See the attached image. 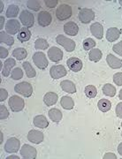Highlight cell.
Masks as SVG:
<instances>
[{
    "label": "cell",
    "mask_w": 122,
    "mask_h": 159,
    "mask_svg": "<svg viewBox=\"0 0 122 159\" xmlns=\"http://www.w3.org/2000/svg\"><path fill=\"white\" fill-rule=\"evenodd\" d=\"M33 61L35 63V65L41 70H43L48 66V60H47L46 57L44 55L43 52L41 51H37L33 55Z\"/></svg>",
    "instance_id": "7"
},
{
    "label": "cell",
    "mask_w": 122,
    "mask_h": 159,
    "mask_svg": "<svg viewBox=\"0 0 122 159\" xmlns=\"http://www.w3.org/2000/svg\"><path fill=\"white\" fill-rule=\"evenodd\" d=\"M97 107L102 112H107L111 108V102L107 99H101L97 102Z\"/></svg>",
    "instance_id": "29"
},
{
    "label": "cell",
    "mask_w": 122,
    "mask_h": 159,
    "mask_svg": "<svg viewBox=\"0 0 122 159\" xmlns=\"http://www.w3.org/2000/svg\"><path fill=\"white\" fill-rule=\"evenodd\" d=\"M12 56L18 60H22L28 56V52L23 48H16L12 51Z\"/></svg>",
    "instance_id": "30"
},
{
    "label": "cell",
    "mask_w": 122,
    "mask_h": 159,
    "mask_svg": "<svg viewBox=\"0 0 122 159\" xmlns=\"http://www.w3.org/2000/svg\"><path fill=\"white\" fill-rule=\"evenodd\" d=\"M9 107L12 110L13 112H19L21 111L24 109L25 106V102L24 100L21 97H18V96H12L9 98Z\"/></svg>",
    "instance_id": "3"
},
{
    "label": "cell",
    "mask_w": 122,
    "mask_h": 159,
    "mask_svg": "<svg viewBox=\"0 0 122 159\" xmlns=\"http://www.w3.org/2000/svg\"><path fill=\"white\" fill-rule=\"evenodd\" d=\"M58 96L55 92H48L43 97V102L47 106H52L58 102Z\"/></svg>",
    "instance_id": "21"
},
{
    "label": "cell",
    "mask_w": 122,
    "mask_h": 159,
    "mask_svg": "<svg viewBox=\"0 0 122 159\" xmlns=\"http://www.w3.org/2000/svg\"><path fill=\"white\" fill-rule=\"evenodd\" d=\"M112 50H113V51H115V53H117L118 55L122 57V41H120V43H118L116 44H114L112 47Z\"/></svg>",
    "instance_id": "41"
},
{
    "label": "cell",
    "mask_w": 122,
    "mask_h": 159,
    "mask_svg": "<svg viewBox=\"0 0 122 159\" xmlns=\"http://www.w3.org/2000/svg\"><path fill=\"white\" fill-rule=\"evenodd\" d=\"M8 97V92L5 89H0V102H4Z\"/></svg>",
    "instance_id": "43"
},
{
    "label": "cell",
    "mask_w": 122,
    "mask_h": 159,
    "mask_svg": "<svg viewBox=\"0 0 122 159\" xmlns=\"http://www.w3.org/2000/svg\"><path fill=\"white\" fill-rule=\"evenodd\" d=\"M113 81L118 86H122V73H116L113 75Z\"/></svg>",
    "instance_id": "40"
},
{
    "label": "cell",
    "mask_w": 122,
    "mask_h": 159,
    "mask_svg": "<svg viewBox=\"0 0 122 159\" xmlns=\"http://www.w3.org/2000/svg\"><path fill=\"white\" fill-rule=\"evenodd\" d=\"M60 104L65 110H72L75 106V102L70 97H63L60 99Z\"/></svg>",
    "instance_id": "26"
},
{
    "label": "cell",
    "mask_w": 122,
    "mask_h": 159,
    "mask_svg": "<svg viewBox=\"0 0 122 159\" xmlns=\"http://www.w3.org/2000/svg\"><path fill=\"white\" fill-rule=\"evenodd\" d=\"M0 8H1V9H0V12L2 13V11H4V4L2 3V1L0 2Z\"/></svg>",
    "instance_id": "49"
},
{
    "label": "cell",
    "mask_w": 122,
    "mask_h": 159,
    "mask_svg": "<svg viewBox=\"0 0 122 159\" xmlns=\"http://www.w3.org/2000/svg\"><path fill=\"white\" fill-rule=\"evenodd\" d=\"M118 152H119V154H120V156H122V142L121 143H120L119 146H118Z\"/></svg>",
    "instance_id": "48"
},
{
    "label": "cell",
    "mask_w": 122,
    "mask_h": 159,
    "mask_svg": "<svg viewBox=\"0 0 122 159\" xmlns=\"http://www.w3.org/2000/svg\"><path fill=\"white\" fill-rule=\"evenodd\" d=\"M119 97H120V100H122V89H120V94H119Z\"/></svg>",
    "instance_id": "51"
},
{
    "label": "cell",
    "mask_w": 122,
    "mask_h": 159,
    "mask_svg": "<svg viewBox=\"0 0 122 159\" xmlns=\"http://www.w3.org/2000/svg\"><path fill=\"white\" fill-rule=\"evenodd\" d=\"M102 51L99 49H92L88 53V58L92 62H98L99 60L102 58Z\"/></svg>",
    "instance_id": "28"
},
{
    "label": "cell",
    "mask_w": 122,
    "mask_h": 159,
    "mask_svg": "<svg viewBox=\"0 0 122 159\" xmlns=\"http://www.w3.org/2000/svg\"><path fill=\"white\" fill-rule=\"evenodd\" d=\"M60 87L62 89V90L66 92V93H69V94H74L76 92V87L75 84L71 81V80H62L60 82Z\"/></svg>",
    "instance_id": "22"
},
{
    "label": "cell",
    "mask_w": 122,
    "mask_h": 159,
    "mask_svg": "<svg viewBox=\"0 0 122 159\" xmlns=\"http://www.w3.org/2000/svg\"><path fill=\"white\" fill-rule=\"evenodd\" d=\"M2 142H3V134L1 133V143H2Z\"/></svg>",
    "instance_id": "52"
},
{
    "label": "cell",
    "mask_w": 122,
    "mask_h": 159,
    "mask_svg": "<svg viewBox=\"0 0 122 159\" xmlns=\"http://www.w3.org/2000/svg\"><path fill=\"white\" fill-rule=\"evenodd\" d=\"M4 23H5V18L3 17V16H1L0 17V29H1V31H2V29L4 28Z\"/></svg>",
    "instance_id": "47"
},
{
    "label": "cell",
    "mask_w": 122,
    "mask_h": 159,
    "mask_svg": "<svg viewBox=\"0 0 122 159\" xmlns=\"http://www.w3.org/2000/svg\"><path fill=\"white\" fill-rule=\"evenodd\" d=\"M48 47H49V43L45 39L38 38L35 40V48L36 50H46Z\"/></svg>",
    "instance_id": "35"
},
{
    "label": "cell",
    "mask_w": 122,
    "mask_h": 159,
    "mask_svg": "<svg viewBox=\"0 0 122 159\" xmlns=\"http://www.w3.org/2000/svg\"><path fill=\"white\" fill-rule=\"evenodd\" d=\"M9 117V111L6 108L5 105H2L0 106V119L1 120H4V119H6Z\"/></svg>",
    "instance_id": "39"
},
{
    "label": "cell",
    "mask_w": 122,
    "mask_h": 159,
    "mask_svg": "<svg viewBox=\"0 0 122 159\" xmlns=\"http://www.w3.org/2000/svg\"><path fill=\"white\" fill-rule=\"evenodd\" d=\"M34 125L38 128H46L49 125V122L47 120L46 117L43 115H37L33 119Z\"/></svg>",
    "instance_id": "23"
},
{
    "label": "cell",
    "mask_w": 122,
    "mask_h": 159,
    "mask_svg": "<svg viewBox=\"0 0 122 159\" xmlns=\"http://www.w3.org/2000/svg\"><path fill=\"white\" fill-rule=\"evenodd\" d=\"M20 155L25 159H35L37 156V150L33 146L29 144H24L20 148Z\"/></svg>",
    "instance_id": "8"
},
{
    "label": "cell",
    "mask_w": 122,
    "mask_h": 159,
    "mask_svg": "<svg viewBox=\"0 0 122 159\" xmlns=\"http://www.w3.org/2000/svg\"><path fill=\"white\" fill-rule=\"evenodd\" d=\"M48 115H49L50 119H52V121L55 122V123H58L62 119V112L57 108L51 109L48 111Z\"/></svg>",
    "instance_id": "24"
},
{
    "label": "cell",
    "mask_w": 122,
    "mask_h": 159,
    "mask_svg": "<svg viewBox=\"0 0 122 159\" xmlns=\"http://www.w3.org/2000/svg\"><path fill=\"white\" fill-rule=\"evenodd\" d=\"M120 6H122V0H120Z\"/></svg>",
    "instance_id": "53"
},
{
    "label": "cell",
    "mask_w": 122,
    "mask_h": 159,
    "mask_svg": "<svg viewBox=\"0 0 122 159\" xmlns=\"http://www.w3.org/2000/svg\"><path fill=\"white\" fill-rule=\"evenodd\" d=\"M85 95L87 96L88 98H95L97 95V88L93 85H88L85 88Z\"/></svg>",
    "instance_id": "34"
},
{
    "label": "cell",
    "mask_w": 122,
    "mask_h": 159,
    "mask_svg": "<svg viewBox=\"0 0 122 159\" xmlns=\"http://www.w3.org/2000/svg\"><path fill=\"white\" fill-rule=\"evenodd\" d=\"M64 32L70 36H75L79 32V27L75 22L69 21L64 25Z\"/></svg>",
    "instance_id": "18"
},
{
    "label": "cell",
    "mask_w": 122,
    "mask_h": 159,
    "mask_svg": "<svg viewBox=\"0 0 122 159\" xmlns=\"http://www.w3.org/2000/svg\"><path fill=\"white\" fill-rule=\"evenodd\" d=\"M72 7L69 5L63 4L58 6L56 10V16L59 20H66L72 16Z\"/></svg>",
    "instance_id": "4"
},
{
    "label": "cell",
    "mask_w": 122,
    "mask_h": 159,
    "mask_svg": "<svg viewBox=\"0 0 122 159\" xmlns=\"http://www.w3.org/2000/svg\"><path fill=\"white\" fill-rule=\"evenodd\" d=\"M79 20L81 23L83 24H88L90 23L95 19V12L92 9L88 8H82L79 11Z\"/></svg>",
    "instance_id": "5"
},
{
    "label": "cell",
    "mask_w": 122,
    "mask_h": 159,
    "mask_svg": "<svg viewBox=\"0 0 122 159\" xmlns=\"http://www.w3.org/2000/svg\"><path fill=\"white\" fill-rule=\"evenodd\" d=\"M8 56V51L4 47H0V58H6Z\"/></svg>",
    "instance_id": "45"
},
{
    "label": "cell",
    "mask_w": 122,
    "mask_h": 159,
    "mask_svg": "<svg viewBox=\"0 0 122 159\" xmlns=\"http://www.w3.org/2000/svg\"><path fill=\"white\" fill-rule=\"evenodd\" d=\"M91 34L97 39H102L104 36V27L99 22H95L90 26Z\"/></svg>",
    "instance_id": "17"
},
{
    "label": "cell",
    "mask_w": 122,
    "mask_h": 159,
    "mask_svg": "<svg viewBox=\"0 0 122 159\" xmlns=\"http://www.w3.org/2000/svg\"><path fill=\"white\" fill-rule=\"evenodd\" d=\"M104 159H117V157L113 153H106L104 156Z\"/></svg>",
    "instance_id": "46"
},
{
    "label": "cell",
    "mask_w": 122,
    "mask_h": 159,
    "mask_svg": "<svg viewBox=\"0 0 122 159\" xmlns=\"http://www.w3.org/2000/svg\"><path fill=\"white\" fill-rule=\"evenodd\" d=\"M50 74L52 78L54 80L60 79L65 77L67 74V71L62 65H58V66H53L52 68L50 69Z\"/></svg>",
    "instance_id": "9"
},
{
    "label": "cell",
    "mask_w": 122,
    "mask_h": 159,
    "mask_svg": "<svg viewBox=\"0 0 122 159\" xmlns=\"http://www.w3.org/2000/svg\"><path fill=\"white\" fill-rule=\"evenodd\" d=\"M121 34V30L117 28H110L106 32V39L110 43H113L120 38Z\"/></svg>",
    "instance_id": "19"
},
{
    "label": "cell",
    "mask_w": 122,
    "mask_h": 159,
    "mask_svg": "<svg viewBox=\"0 0 122 159\" xmlns=\"http://www.w3.org/2000/svg\"><path fill=\"white\" fill-rule=\"evenodd\" d=\"M106 62L111 68L112 69H119L122 66V58H119L112 54L107 55Z\"/></svg>",
    "instance_id": "16"
},
{
    "label": "cell",
    "mask_w": 122,
    "mask_h": 159,
    "mask_svg": "<svg viewBox=\"0 0 122 159\" xmlns=\"http://www.w3.org/2000/svg\"><path fill=\"white\" fill-rule=\"evenodd\" d=\"M0 42L1 43H6V45L12 46L14 43V39L9 34H7L5 31L0 32Z\"/></svg>",
    "instance_id": "27"
},
{
    "label": "cell",
    "mask_w": 122,
    "mask_h": 159,
    "mask_svg": "<svg viewBox=\"0 0 122 159\" xmlns=\"http://www.w3.org/2000/svg\"><path fill=\"white\" fill-rule=\"evenodd\" d=\"M19 11H20L19 6H17L16 5H10V6H8L7 10H6V16L8 19L16 17L18 15V13H19Z\"/></svg>",
    "instance_id": "33"
},
{
    "label": "cell",
    "mask_w": 122,
    "mask_h": 159,
    "mask_svg": "<svg viewBox=\"0 0 122 159\" xmlns=\"http://www.w3.org/2000/svg\"><path fill=\"white\" fill-rule=\"evenodd\" d=\"M116 115L118 118L122 119V102H119L116 106Z\"/></svg>",
    "instance_id": "44"
},
{
    "label": "cell",
    "mask_w": 122,
    "mask_h": 159,
    "mask_svg": "<svg viewBox=\"0 0 122 159\" xmlns=\"http://www.w3.org/2000/svg\"><path fill=\"white\" fill-rule=\"evenodd\" d=\"M14 90L17 94H20L24 97H30L33 93V88L30 83L23 81L16 84L14 87Z\"/></svg>",
    "instance_id": "2"
},
{
    "label": "cell",
    "mask_w": 122,
    "mask_h": 159,
    "mask_svg": "<svg viewBox=\"0 0 122 159\" xmlns=\"http://www.w3.org/2000/svg\"><path fill=\"white\" fill-rule=\"evenodd\" d=\"M20 142L17 138H9L5 144V150L7 153H16L20 149Z\"/></svg>",
    "instance_id": "10"
},
{
    "label": "cell",
    "mask_w": 122,
    "mask_h": 159,
    "mask_svg": "<svg viewBox=\"0 0 122 159\" xmlns=\"http://www.w3.org/2000/svg\"><path fill=\"white\" fill-rule=\"evenodd\" d=\"M37 20H38L39 26L44 28V27L49 26L52 23V15H51L50 12L45 11H42L38 14Z\"/></svg>",
    "instance_id": "13"
},
{
    "label": "cell",
    "mask_w": 122,
    "mask_h": 159,
    "mask_svg": "<svg viewBox=\"0 0 122 159\" xmlns=\"http://www.w3.org/2000/svg\"><path fill=\"white\" fill-rule=\"evenodd\" d=\"M20 20L25 28H31L35 23V17L32 12L28 10H23L20 14Z\"/></svg>",
    "instance_id": "6"
},
{
    "label": "cell",
    "mask_w": 122,
    "mask_h": 159,
    "mask_svg": "<svg viewBox=\"0 0 122 159\" xmlns=\"http://www.w3.org/2000/svg\"><path fill=\"white\" fill-rule=\"evenodd\" d=\"M82 45H83V49L88 51L89 50H92L94 47L96 46V42L92 38H87V39L83 41Z\"/></svg>",
    "instance_id": "36"
},
{
    "label": "cell",
    "mask_w": 122,
    "mask_h": 159,
    "mask_svg": "<svg viewBox=\"0 0 122 159\" xmlns=\"http://www.w3.org/2000/svg\"><path fill=\"white\" fill-rule=\"evenodd\" d=\"M121 136H122V133H121Z\"/></svg>",
    "instance_id": "55"
},
{
    "label": "cell",
    "mask_w": 122,
    "mask_h": 159,
    "mask_svg": "<svg viewBox=\"0 0 122 159\" xmlns=\"http://www.w3.org/2000/svg\"><path fill=\"white\" fill-rule=\"evenodd\" d=\"M68 68L73 72H80L82 69V61L78 57H70L66 61Z\"/></svg>",
    "instance_id": "14"
},
{
    "label": "cell",
    "mask_w": 122,
    "mask_h": 159,
    "mask_svg": "<svg viewBox=\"0 0 122 159\" xmlns=\"http://www.w3.org/2000/svg\"><path fill=\"white\" fill-rule=\"evenodd\" d=\"M103 93H104V95L107 96V97H113L116 94V88L111 84H109V83L105 84L103 87Z\"/></svg>",
    "instance_id": "32"
},
{
    "label": "cell",
    "mask_w": 122,
    "mask_h": 159,
    "mask_svg": "<svg viewBox=\"0 0 122 159\" xmlns=\"http://www.w3.org/2000/svg\"><path fill=\"white\" fill-rule=\"evenodd\" d=\"M31 37V32L28 28H22L17 34V38L20 42H28Z\"/></svg>",
    "instance_id": "25"
},
{
    "label": "cell",
    "mask_w": 122,
    "mask_h": 159,
    "mask_svg": "<svg viewBox=\"0 0 122 159\" xmlns=\"http://www.w3.org/2000/svg\"><path fill=\"white\" fill-rule=\"evenodd\" d=\"M121 127H122V123H121Z\"/></svg>",
    "instance_id": "54"
},
{
    "label": "cell",
    "mask_w": 122,
    "mask_h": 159,
    "mask_svg": "<svg viewBox=\"0 0 122 159\" xmlns=\"http://www.w3.org/2000/svg\"><path fill=\"white\" fill-rule=\"evenodd\" d=\"M16 65V61L13 59V58H7L6 61L3 64V70H2V74L5 76V77H7L9 76V74H11V70L12 68Z\"/></svg>",
    "instance_id": "20"
},
{
    "label": "cell",
    "mask_w": 122,
    "mask_h": 159,
    "mask_svg": "<svg viewBox=\"0 0 122 159\" xmlns=\"http://www.w3.org/2000/svg\"><path fill=\"white\" fill-rule=\"evenodd\" d=\"M20 23L17 20H9L6 25V31L9 34H16L20 30Z\"/></svg>",
    "instance_id": "11"
},
{
    "label": "cell",
    "mask_w": 122,
    "mask_h": 159,
    "mask_svg": "<svg viewBox=\"0 0 122 159\" xmlns=\"http://www.w3.org/2000/svg\"><path fill=\"white\" fill-rule=\"evenodd\" d=\"M22 66H23V68L25 70V73L27 74V76L29 77V78H34L36 76V72H35V70L34 69V67L31 66V64L28 61H26V62H23L22 64Z\"/></svg>",
    "instance_id": "31"
},
{
    "label": "cell",
    "mask_w": 122,
    "mask_h": 159,
    "mask_svg": "<svg viewBox=\"0 0 122 159\" xmlns=\"http://www.w3.org/2000/svg\"><path fill=\"white\" fill-rule=\"evenodd\" d=\"M28 140L35 144H40L44 140V135L43 132L38 130H31L28 134Z\"/></svg>",
    "instance_id": "12"
},
{
    "label": "cell",
    "mask_w": 122,
    "mask_h": 159,
    "mask_svg": "<svg viewBox=\"0 0 122 159\" xmlns=\"http://www.w3.org/2000/svg\"><path fill=\"white\" fill-rule=\"evenodd\" d=\"M11 78L12 80H20L23 77V71L20 67H16L11 72Z\"/></svg>",
    "instance_id": "37"
},
{
    "label": "cell",
    "mask_w": 122,
    "mask_h": 159,
    "mask_svg": "<svg viewBox=\"0 0 122 159\" xmlns=\"http://www.w3.org/2000/svg\"><path fill=\"white\" fill-rule=\"evenodd\" d=\"M20 157H17V156H11V157H7V159H19Z\"/></svg>",
    "instance_id": "50"
},
{
    "label": "cell",
    "mask_w": 122,
    "mask_h": 159,
    "mask_svg": "<svg viewBox=\"0 0 122 159\" xmlns=\"http://www.w3.org/2000/svg\"><path fill=\"white\" fill-rule=\"evenodd\" d=\"M56 42L68 52H72L75 50V42L70 38L66 37L63 34H58L56 37Z\"/></svg>",
    "instance_id": "1"
},
{
    "label": "cell",
    "mask_w": 122,
    "mask_h": 159,
    "mask_svg": "<svg viewBox=\"0 0 122 159\" xmlns=\"http://www.w3.org/2000/svg\"><path fill=\"white\" fill-rule=\"evenodd\" d=\"M27 6L28 8L30 10H33V11H39L40 9V3L39 1H36V0H31V1H28L27 2Z\"/></svg>",
    "instance_id": "38"
},
{
    "label": "cell",
    "mask_w": 122,
    "mask_h": 159,
    "mask_svg": "<svg viewBox=\"0 0 122 159\" xmlns=\"http://www.w3.org/2000/svg\"><path fill=\"white\" fill-rule=\"evenodd\" d=\"M48 57L52 62H58L63 58V51L58 47H52L48 51Z\"/></svg>",
    "instance_id": "15"
},
{
    "label": "cell",
    "mask_w": 122,
    "mask_h": 159,
    "mask_svg": "<svg viewBox=\"0 0 122 159\" xmlns=\"http://www.w3.org/2000/svg\"><path fill=\"white\" fill-rule=\"evenodd\" d=\"M44 3H45V6L48 8H54V7L57 6L58 1V0H45Z\"/></svg>",
    "instance_id": "42"
}]
</instances>
